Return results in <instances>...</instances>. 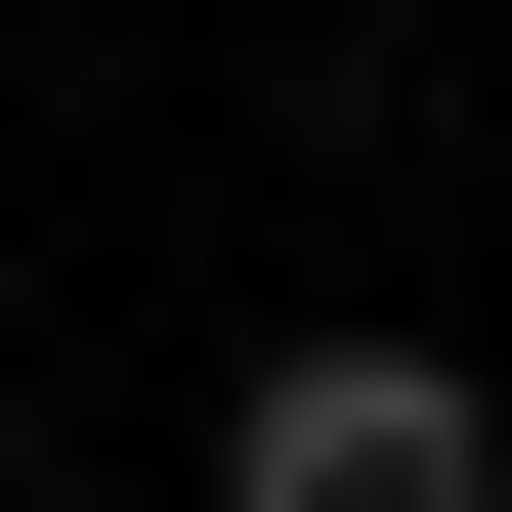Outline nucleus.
Here are the masks:
<instances>
[{
    "mask_svg": "<svg viewBox=\"0 0 512 512\" xmlns=\"http://www.w3.org/2000/svg\"><path fill=\"white\" fill-rule=\"evenodd\" d=\"M214 512H512V384L470 342H256L214 384Z\"/></svg>",
    "mask_w": 512,
    "mask_h": 512,
    "instance_id": "obj_1",
    "label": "nucleus"
}]
</instances>
